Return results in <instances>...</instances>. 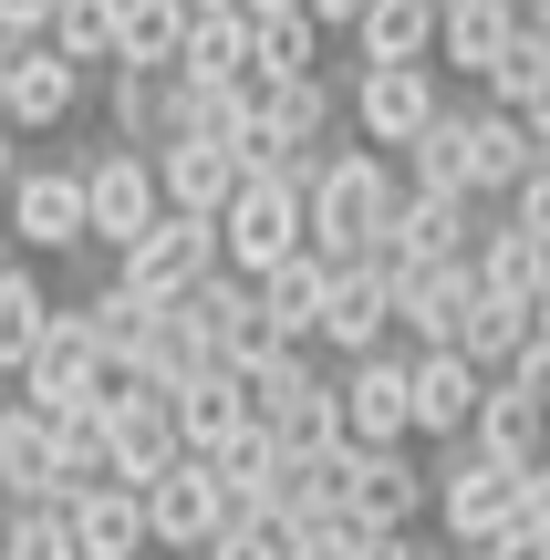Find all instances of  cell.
Returning a JSON list of instances; mask_svg holds the SVG:
<instances>
[{"instance_id": "obj_30", "label": "cell", "mask_w": 550, "mask_h": 560, "mask_svg": "<svg viewBox=\"0 0 550 560\" xmlns=\"http://www.w3.org/2000/svg\"><path fill=\"white\" fill-rule=\"evenodd\" d=\"M52 312H62V301H52V280H42L32 260H0V374H11V384H21V363L42 353Z\"/></svg>"}, {"instance_id": "obj_6", "label": "cell", "mask_w": 550, "mask_h": 560, "mask_svg": "<svg viewBox=\"0 0 550 560\" xmlns=\"http://www.w3.org/2000/svg\"><path fill=\"white\" fill-rule=\"evenodd\" d=\"M83 187H94V249H136L145 229L166 219V177H156V145H104L83 156Z\"/></svg>"}, {"instance_id": "obj_28", "label": "cell", "mask_w": 550, "mask_h": 560, "mask_svg": "<svg viewBox=\"0 0 550 560\" xmlns=\"http://www.w3.org/2000/svg\"><path fill=\"white\" fill-rule=\"evenodd\" d=\"M136 353H145V374H156L166 395H187V384H198V374H219V363H229L219 342H208V322L187 312V301H166V312L145 322V342H136Z\"/></svg>"}, {"instance_id": "obj_52", "label": "cell", "mask_w": 550, "mask_h": 560, "mask_svg": "<svg viewBox=\"0 0 550 560\" xmlns=\"http://www.w3.org/2000/svg\"><path fill=\"white\" fill-rule=\"evenodd\" d=\"M0 260H11V208H0Z\"/></svg>"}, {"instance_id": "obj_16", "label": "cell", "mask_w": 550, "mask_h": 560, "mask_svg": "<svg viewBox=\"0 0 550 560\" xmlns=\"http://www.w3.org/2000/svg\"><path fill=\"white\" fill-rule=\"evenodd\" d=\"M94 363H104V332L83 312H52V332H42V353L21 363V405H42V416H62V405L94 395Z\"/></svg>"}, {"instance_id": "obj_50", "label": "cell", "mask_w": 550, "mask_h": 560, "mask_svg": "<svg viewBox=\"0 0 550 560\" xmlns=\"http://www.w3.org/2000/svg\"><path fill=\"white\" fill-rule=\"evenodd\" d=\"M416 560H457V540H447V550H426V540H416Z\"/></svg>"}, {"instance_id": "obj_23", "label": "cell", "mask_w": 550, "mask_h": 560, "mask_svg": "<svg viewBox=\"0 0 550 560\" xmlns=\"http://www.w3.org/2000/svg\"><path fill=\"white\" fill-rule=\"evenodd\" d=\"M478 446H489V457H510V467H540L550 457V405L530 395V384L519 374H499L489 384V405H478V425H468Z\"/></svg>"}, {"instance_id": "obj_37", "label": "cell", "mask_w": 550, "mask_h": 560, "mask_svg": "<svg viewBox=\"0 0 550 560\" xmlns=\"http://www.w3.org/2000/svg\"><path fill=\"white\" fill-rule=\"evenodd\" d=\"M302 73H323V21L312 11L260 21V83H302Z\"/></svg>"}, {"instance_id": "obj_8", "label": "cell", "mask_w": 550, "mask_h": 560, "mask_svg": "<svg viewBox=\"0 0 550 560\" xmlns=\"http://www.w3.org/2000/svg\"><path fill=\"white\" fill-rule=\"evenodd\" d=\"M343 436L353 446H406L416 436V353L406 342L343 363Z\"/></svg>"}, {"instance_id": "obj_1", "label": "cell", "mask_w": 550, "mask_h": 560, "mask_svg": "<svg viewBox=\"0 0 550 560\" xmlns=\"http://www.w3.org/2000/svg\"><path fill=\"white\" fill-rule=\"evenodd\" d=\"M395 208H406V166H395L385 145H332L323 177H312V249H323L332 270L364 260L395 229Z\"/></svg>"}, {"instance_id": "obj_2", "label": "cell", "mask_w": 550, "mask_h": 560, "mask_svg": "<svg viewBox=\"0 0 550 560\" xmlns=\"http://www.w3.org/2000/svg\"><path fill=\"white\" fill-rule=\"evenodd\" d=\"M312 177H323V166H312ZM312 177H302V166H249V177H239V198L219 208L229 270L270 280L281 260H302V249H312Z\"/></svg>"}, {"instance_id": "obj_24", "label": "cell", "mask_w": 550, "mask_h": 560, "mask_svg": "<svg viewBox=\"0 0 550 560\" xmlns=\"http://www.w3.org/2000/svg\"><path fill=\"white\" fill-rule=\"evenodd\" d=\"M436 32H447V0H374L353 21V62H436Z\"/></svg>"}, {"instance_id": "obj_12", "label": "cell", "mask_w": 550, "mask_h": 560, "mask_svg": "<svg viewBox=\"0 0 550 560\" xmlns=\"http://www.w3.org/2000/svg\"><path fill=\"white\" fill-rule=\"evenodd\" d=\"M478 301H489V291H478V249H468V260H426V270H416L406 291H395V322H406V342L426 353V342H468Z\"/></svg>"}, {"instance_id": "obj_18", "label": "cell", "mask_w": 550, "mask_h": 560, "mask_svg": "<svg viewBox=\"0 0 550 560\" xmlns=\"http://www.w3.org/2000/svg\"><path fill=\"white\" fill-rule=\"evenodd\" d=\"M73 115H83V62L32 42V62L11 73V136H62Z\"/></svg>"}, {"instance_id": "obj_42", "label": "cell", "mask_w": 550, "mask_h": 560, "mask_svg": "<svg viewBox=\"0 0 550 560\" xmlns=\"http://www.w3.org/2000/svg\"><path fill=\"white\" fill-rule=\"evenodd\" d=\"M353 560H416V529H364V550Z\"/></svg>"}, {"instance_id": "obj_10", "label": "cell", "mask_w": 550, "mask_h": 560, "mask_svg": "<svg viewBox=\"0 0 550 560\" xmlns=\"http://www.w3.org/2000/svg\"><path fill=\"white\" fill-rule=\"evenodd\" d=\"M416 353V342H406ZM489 363L468 353V342H426V353H416V436H436V446H457L478 425V405H489Z\"/></svg>"}, {"instance_id": "obj_15", "label": "cell", "mask_w": 550, "mask_h": 560, "mask_svg": "<svg viewBox=\"0 0 550 560\" xmlns=\"http://www.w3.org/2000/svg\"><path fill=\"white\" fill-rule=\"evenodd\" d=\"M104 425H115V478H125V488H156L166 467L187 457V436H177V395H166V384H145V395L104 405Z\"/></svg>"}, {"instance_id": "obj_39", "label": "cell", "mask_w": 550, "mask_h": 560, "mask_svg": "<svg viewBox=\"0 0 550 560\" xmlns=\"http://www.w3.org/2000/svg\"><path fill=\"white\" fill-rule=\"evenodd\" d=\"M291 550H302V529H291L281 509H249V520H229L198 560H291Z\"/></svg>"}, {"instance_id": "obj_48", "label": "cell", "mask_w": 550, "mask_h": 560, "mask_svg": "<svg viewBox=\"0 0 550 560\" xmlns=\"http://www.w3.org/2000/svg\"><path fill=\"white\" fill-rule=\"evenodd\" d=\"M249 21H281V11H312V0H239Z\"/></svg>"}, {"instance_id": "obj_35", "label": "cell", "mask_w": 550, "mask_h": 560, "mask_svg": "<svg viewBox=\"0 0 550 560\" xmlns=\"http://www.w3.org/2000/svg\"><path fill=\"white\" fill-rule=\"evenodd\" d=\"M125 62L177 73L187 62V0H125Z\"/></svg>"}, {"instance_id": "obj_51", "label": "cell", "mask_w": 550, "mask_h": 560, "mask_svg": "<svg viewBox=\"0 0 550 560\" xmlns=\"http://www.w3.org/2000/svg\"><path fill=\"white\" fill-rule=\"evenodd\" d=\"M530 312H540V342H550V291H540V301H530Z\"/></svg>"}, {"instance_id": "obj_20", "label": "cell", "mask_w": 550, "mask_h": 560, "mask_svg": "<svg viewBox=\"0 0 550 560\" xmlns=\"http://www.w3.org/2000/svg\"><path fill=\"white\" fill-rule=\"evenodd\" d=\"M478 198L468 187H406V208H395V240L416 249V260H468L478 249Z\"/></svg>"}, {"instance_id": "obj_31", "label": "cell", "mask_w": 550, "mask_h": 560, "mask_svg": "<svg viewBox=\"0 0 550 560\" xmlns=\"http://www.w3.org/2000/svg\"><path fill=\"white\" fill-rule=\"evenodd\" d=\"M260 301H270V322H281L291 353H312V342H323V301H332V260H323V249L281 260V270L260 280Z\"/></svg>"}, {"instance_id": "obj_38", "label": "cell", "mask_w": 550, "mask_h": 560, "mask_svg": "<svg viewBox=\"0 0 550 560\" xmlns=\"http://www.w3.org/2000/svg\"><path fill=\"white\" fill-rule=\"evenodd\" d=\"M478 94H489V104H510V115H540V104H550V52H540L530 32H519L510 52H499V73L478 83Z\"/></svg>"}, {"instance_id": "obj_43", "label": "cell", "mask_w": 550, "mask_h": 560, "mask_svg": "<svg viewBox=\"0 0 550 560\" xmlns=\"http://www.w3.org/2000/svg\"><path fill=\"white\" fill-rule=\"evenodd\" d=\"M52 11H62V0H0V21H11V32H52Z\"/></svg>"}, {"instance_id": "obj_14", "label": "cell", "mask_w": 550, "mask_h": 560, "mask_svg": "<svg viewBox=\"0 0 550 560\" xmlns=\"http://www.w3.org/2000/svg\"><path fill=\"white\" fill-rule=\"evenodd\" d=\"M156 177H166V208H187V219H219L229 198H239L249 156L229 136H166L156 145Z\"/></svg>"}, {"instance_id": "obj_47", "label": "cell", "mask_w": 550, "mask_h": 560, "mask_svg": "<svg viewBox=\"0 0 550 560\" xmlns=\"http://www.w3.org/2000/svg\"><path fill=\"white\" fill-rule=\"evenodd\" d=\"M519 21H530V42L550 52V0H519Z\"/></svg>"}, {"instance_id": "obj_7", "label": "cell", "mask_w": 550, "mask_h": 560, "mask_svg": "<svg viewBox=\"0 0 550 560\" xmlns=\"http://www.w3.org/2000/svg\"><path fill=\"white\" fill-rule=\"evenodd\" d=\"M208 270H229V249H219V219H187V208H166V219L145 229L136 249H115V280H136L145 301H187Z\"/></svg>"}, {"instance_id": "obj_3", "label": "cell", "mask_w": 550, "mask_h": 560, "mask_svg": "<svg viewBox=\"0 0 550 560\" xmlns=\"http://www.w3.org/2000/svg\"><path fill=\"white\" fill-rule=\"evenodd\" d=\"M519 509H530V467L489 457L478 436H457L447 457H436V529H447L457 550H489L499 529H519Z\"/></svg>"}, {"instance_id": "obj_36", "label": "cell", "mask_w": 550, "mask_h": 560, "mask_svg": "<svg viewBox=\"0 0 550 560\" xmlns=\"http://www.w3.org/2000/svg\"><path fill=\"white\" fill-rule=\"evenodd\" d=\"M530 342H540V312H530V301H478V322H468V353L478 363H489V374H510V363L519 353H530Z\"/></svg>"}, {"instance_id": "obj_29", "label": "cell", "mask_w": 550, "mask_h": 560, "mask_svg": "<svg viewBox=\"0 0 550 560\" xmlns=\"http://www.w3.org/2000/svg\"><path fill=\"white\" fill-rule=\"evenodd\" d=\"M104 115H115L125 145H166V136H177V73L115 62V73H104Z\"/></svg>"}, {"instance_id": "obj_41", "label": "cell", "mask_w": 550, "mask_h": 560, "mask_svg": "<svg viewBox=\"0 0 550 560\" xmlns=\"http://www.w3.org/2000/svg\"><path fill=\"white\" fill-rule=\"evenodd\" d=\"M510 219H519V229H540V240H550V156H540V177H530V187L510 198Z\"/></svg>"}, {"instance_id": "obj_44", "label": "cell", "mask_w": 550, "mask_h": 560, "mask_svg": "<svg viewBox=\"0 0 550 560\" xmlns=\"http://www.w3.org/2000/svg\"><path fill=\"white\" fill-rule=\"evenodd\" d=\"M364 11H374V0H312V21H323V32H353Z\"/></svg>"}, {"instance_id": "obj_32", "label": "cell", "mask_w": 550, "mask_h": 560, "mask_svg": "<svg viewBox=\"0 0 550 560\" xmlns=\"http://www.w3.org/2000/svg\"><path fill=\"white\" fill-rule=\"evenodd\" d=\"M239 425H249V384H239V363H219V374H198V384L177 395V436H187V457H219Z\"/></svg>"}, {"instance_id": "obj_5", "label": "cell", "mask_w": 550, "mask_h": 560, "mask_svg": "<svg viewBox=\"0 0 550 560\" xmlns=\"http://www.w3.org/2000/svg\"><path fill=\"white\" fill-rule=\"evenodd\" d=\"M447 115V83H436V62H353V136L385 145V156H406L426 125Z\"/></svg>"}, {"instance_id": "obj_49", "label": "cell", "mask_w": 550, "mask_h": 560, "mask_svg": "<svg viewBox=\"0 0 550 560\" xmlns=\"http://www.w3.org/2000/svg\"><path fill=\"white\" fill-rule=\"evenodd\" d=\"M0 550H11V488H0Z\"/></svg>"}, {"instance_id": "obj_17", "label": "cell", "mask_w": 550, "mask_h": 560, "mask_svg": "<svg viewBox=\"0 0 550 560\" xmlns=\"http://www.w3.org/2000/svg\"><path fill=\"white\" fill-rule=\"evenodd\" d=\"M353 520H364V529L436 520V467H416L406 446H364V467H353Z\"/></svg>"}, {"instance_id": "obj_4", "label": "cell", "mask_w": 550, "mask_h": 560, "mask_svg": "<svg viewBox=\"0 0 550 560\" xmlns=\"http://www.w3.org/2000/svg\"><path fill=\"white\" fill-rule=\"evenodd\" d=\"M0 208H11V240L42 249V260H83V249H94V187H83V166H62V156L21 166Z\"/></svg>"}, {"instance_id": "obj_9", "label": "cell", "mask_w": 550, "mask_h": 560, "mask_svg": "<svg viewBox=\"0 0 550 560\" xmlns=\"http://www.w3.org/2000/svg\"><path fill=\"white\" fill-rule=\"evenodd\" d=\"M145 520H156V550H177V560H198L208 540H219L229 520H239V499H229V478L208 457H177L156 488H145Z\"/></svg>"}, {"instance_id": "obj_21", "label": "cell", "mask_w": 550, "mask_h": 560, "mask_svg": "<svg viewBox=\"0 0 550 560\" xmlns=\"http://www.w3.org/2000/svg\"><path fill=\"white\" fill-rule=\"evenodd\" d=\"M0 488H11V509L73 488V478H62V436H52L42 405H0Z\"/></svg>"}, {"instance_id": "obj_45", "label": "cell", "mask_w": 550, "mask_h": 560, "mask_svg": "<svg viewBox=\"0 0 550 560\" xmlns=\"http://www.w3.org/2000/svg\"><path fill=\"white\" fill-rule=\"evenodd\" d=\"M530 520H540V529H550V457H540V467H530Z\"/></svg>"}, {"instance_id": "obj_11", "label": "cell", "mask_w": 550, "mask_h": 560, "mask_svg": "<svg viewBox=\"0 0 550 560\" xmlns=\"http://www.w3.org/2000/svg\"><path fill=\"white\" fill-rule=\"evenodd\" d=\"M187 312L208 322V342H219L229 363H270V353H291V342H281V322H270V301H260V280H249V270H208L198 291H187Z\"/></svg>"}, {"instance_id": "obj_34", "label": "cell", "mask_w": 550, "mask_h": 560, "mask_svg": "<svg viewBox=\"0 0 550 560\" xmlns=\"http://www.w3.org/2000/svg\"><path fill=\"white\" fill-rule=\"evenodd\" d=\"M52 436H62V478L73 488H115V425H104V405H62Z\"/></svg>"}, {"instance_id": "obj_22", "label": "cell", "mask_w": 550, "mask_h": 560, "mask_svg": "<svg viewBox=\"0 0 550 560\" xmlns=\"http://www.w3.org/2000/svg\"><path fill=\"white\" fill-rule=\"evenodd\" d=\"M530 32L519 21V0H447V32H436V62H457L468 83H489L499 73V52Z\"/></svg>"}, {"instance_id": "obj_40", "label": "cell", "mask_w": 550, "mask_h": 560, "mask_svg": "<svg viewBox=\"0 0 550 560\" xmlns=\"http://www.w3.org/2000/svg\"><path fill=\"white\" fill-rule=\"evenodd\" d=\"M73 312H83V322H94V332H104V342H125V353H136V342H145V322H156V312H166V301H145V291H136V280H104V291H94V301H73Z\"/></svg>"}, {"instance_id": "obj_19", "label": "cell", "mask_w": 550, "mask_h": 560, "mask_svg": "<svg viewBox=\"0 0 550 560\" xmlns=\"http://www.w3.org/2000/svg\"><path fill=\"white\" fill-rule=\"evenodd\" d=\"M73 550L83 560H145L156 550V520H145V488H83L73 499Z\"/></svg>"}, {"instance_id": "obj_25", "label": "cell", "mask_w": 550, "mask_h": 560, "mask_svg": "<svg viewBox=\"0 0 550 560\" xmlns=\"http://www.w3.org/2000/svg\"><path fill=\"white\" fill-rule=\"evenodd\" d=\"M395 166H406V187H468L478 198V104H447Z\"/></svg>"}, {"instance_id": "obj_26", "label": "cell", "mask_w": 550, "mask_h": 560, "mask_svg": "<svg viewBox=\"0 0 550 560\" xmlns=\"http://www.w3.org/2000/svg\"><path fill=\"white\" fill-rule=\"evenodd\" d=\"M530 177H540V136H530V115H510V104L478 94V198H519Z\"/></svg>"}, {"instance_id": "obj_27", "label": "cell", "mask_w": 550, "mask_h": 560, "mask_svg": "<svg viewBox=\"0 0 550 560\" xmlns=\"http://www.w3.org/2000/svg\"><path fill=\"white\" fill-rule=\"evenodd\" d=\"M478 291L540 301L550 291V240H540V229H519V219H489V229H478Z\"/></svg>"}, {"instance_id": "obj_33", "label": "cell", "mask_w": 550, "mask_h": 560, "mask_svg": "<svg viewBox=\"0 0 550 560\" xmlns=\"http://www.w3.org/2000/svg\"><path fill=\"white\" fill-rule=\"evenodd\" d=\"M42 42H52V52H73L83 73H94V62L115 73V62H125V0H62Z\"/></svg>"}, {"instance_id": "obj_13", "label": "cell", "mask_w": 550, "mask_h": 560, "mask_svg": "<svg viewBox=\"0 0 550 560\" xmlns=\"http://www.w3.org/2000/svg\"><path fill=\"white\" fill-rule=\"evenodd\" d=\"M323 342L332 353H385V342H406V322H395V280L374 260H343L332 270V301H323Z\"/></svg>"}, {"instance_id": "obj_46", "label": "cell", "mask_w": 550, "mask_h": 560, "mask_svg": "<svg viewBox=\"0 0 550 560\" xmlns=\"http://www.w3.org/2000/svg\"><path fill=\"white\" fill-rule=\"evenodd\" d=\"M11 177H21V136L0 125V198H11Z\"/></svg>"}]
</instances>
